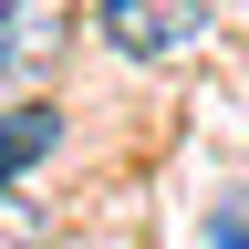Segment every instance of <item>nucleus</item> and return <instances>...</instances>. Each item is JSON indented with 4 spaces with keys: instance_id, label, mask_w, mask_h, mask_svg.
I'll use <instances>...</instances> for the list:
<instances>
[{
    "instance_id": "f257e3e1",
    "label": "nucleus",
    "mask_w": 249,
    "mask_h": 249,
    "mask_svg": "<svg viewBox=\"0 0 249 249\" xmlns=\"http://www.w3.org/2000/svg\"><path fill=\"white\" fill-rule=\"evenodd\" d=\"M208 0H93V42L124 62H187L208 52Z\"/></svg>"
},
{
    "instance_id": "f03ea898",
    "label": "nucleus",
    "mask_w": 249,
    "mask_h": 249,
    "mask_svg": "<svg viewBox=\"0 0 249 249\" xmlns=\"http://www.w3.org/2000/svg\"><path fill=\"white\" fill-rule=\"evenodd\" d=\"M52 31H62V0H11V11H0V83H11V73H42V62L62 52Z\"/></svg>"
},
{
    "instance_id": "20e7f679",
    "label": "nucleus",
    "mask_w": 249,
    "mask_h": 249,
    "mask_svg": "<svg viewBox=\"0 0 249 249\" xmlns=\"http://www.w3.org/2000/svg\"><path fill=\"white\" fill-rule=\"evenodd\" d=\"M0 249H52V208L21 197V177H0Z\"/></svg>"
},
{
    "instance_id": "7ed1b4c3",
    "label": "nucleus",
    "mask_w": 249,
    "mask_h": 249,
    "mask_svg": "<svg viewBox=\"0 0 249 249\" xmlns=\"http://www.w3.org/2000/svg\"><path fill=\"white\" fill-rule=\"evenodd\" d=\"M52 145H62V114L52 104H11L0 114V177H21L31 156H52Z\"/></svg>"
}]
</instances>
